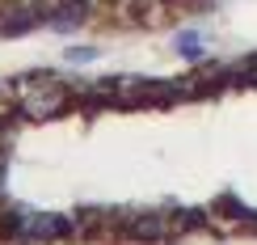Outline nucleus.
Here are the masks:
<instances>
[{"label": "nucleus", "instance_id": "f257e3e1", "mask_svg": "<svg viewBox=\"0 0 257 245\" xmlns=\"http://www.w3.org/2000/svg\"><path fill=\"white\" fill-rule=\"evenodd\" d=\"M63 106H68V93L55 89V85H38V89H30V93H21V98H17V110L26 114V119H34V123L55 119Z\"/></svg>", "mask_w": 257, "mask_h": 245}, {"label": "nucleus", "instance_id": "f03ea898", "mask_svg": "<svg viewBox=\"0 0 257 245\" xmlns=\"http://www.w3.org/2000/svg\"><path fill=\"white\" fill-rule=\"evenodd\" d=\"M76 220L72 216H26L17 220V237L26 241H55V237H72Z\"/></svg>", "mask_w": 257, "mask_h": 245}, {"label": "nucleus", "instance_id": "7ed1b4c3", "mask_svg": "<svg viewBox=\"0 0 257 245\" xmlns=\"http://www.w3.org/2000/svg\"><path fill=\"white\" fill-rule=\"evenodd\" d=\"M173 216H135L131 220V237H139V241H160V237H173Z\"/></svg>", "mask_w": 257, "mask_h": 245}, {"label": "nucleus", "instance_id": "20e7f679", "mask_svg": "<svg viewBox=\"0 0 257 245\" xmlns=\"http://www.w3.org/2000/svg\"><path fill=\"white\" fill-rule=\"evenodd\" d=\"M249 76H253V85H257V59H253V68H249Z\"/></svg>", "mask_w": 257, "mask_h": 245}]
</instances>
